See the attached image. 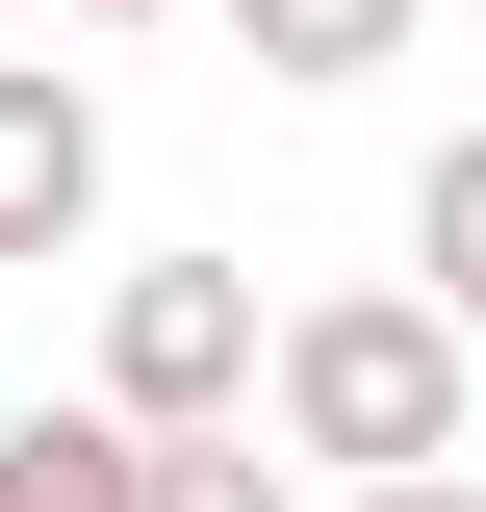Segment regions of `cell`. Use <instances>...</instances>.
I'll use <instances>...</instances> for the list:
<instances>
[{
    "mask_svg": "<svg viewBox=\"0 0 486 512\" xmlns=\"http://www.w3.org/2000/svg\"><path fill=\"white\" fill-rule=\"evenodd\" d=\"M103 410H128V436H231V410H256V282H231V256H128Z\"/></svg>",
    "mask_w": 486,
    "mask_h": 512,
    "instance_id": "obj_2",
    "label": "cell"
},
{
    "mask_svg": "<svg viewBox=\"0 0 486 512\" xmlns=\"http://www.w3.org/2000/svg\"><path fill=\"white\" fill-rule=\"evenodd\" d=\"M77 26H180V0H77Z\"/></svg>",
    "mask_w": 486,
    "mask_h": 512,
    "instance_id": "obj_9",
    "label": "cell"
},
{
    "mask_svg": "<svg viewBox=\"0 0 486 512\" xmlns=\"http://www.w3.org/2000/svg\"><path fill=\"white\" fill-rule=\"evenodd\" d=\"M410 256H435V308H461V359H486V128H435V180H410Z\"/></svg>",
    "mask_w": 486,
    "mask_h": 512,
    "instance_id": "obj_6",
    "label": "cell"
},
{
    "mask_svg": "<svg viewBox=\"0 0 486 512\" xmlns=\"http://www.w3.org/2000/svg\"><path fill=\"white\" fill-rule=\"evenodd\" d=\"M128 512H282V461H256V410H231V436H128Z\"/></svg>",
    "mask_w": 486,
    "mask_h": 512,
    "instance_id": "obj_7",
    "label": "cell"
},
{
    "mask_svg": "<svg viewBox=\"0 0 486 512\" xmlns=\"http://www.w3.org/2000/svg\"><path fill=\"white\" fill-rule=\"evenodd\" d=\"M359 512H486V487H461V461H410V487H359Z\"/></svg>",
    "mask_w": 486,
    "mask_h": 512,
    "instance_id": "obj_8",
    "label": "cell"
},
{
    "mask_svg": "<svg viewBox=\"0 0 486 512\" xmlns=\"http://www.w3.org/2000/svg\"><path fill=\"white\" fill-rule=\"evenodd\" d=\"M256 384H282V461H359V487L461 461V308H435V282H359V308H307Z\"/></svg>",
    "mask_w": 486,
    "mask_h": 512,
    "instance_id": "obj_1",
    "label": "cell"
},
{
    "mask_svg": "<svg viewBox=\"0 0 486 512\" xmlns=\"http://www.w3.org/2000/svg\"><path fill=\"white\" fill-rule=\"evenodd\" d=\"M0 26H26V0H0Z\"/></svg>",
    "mask_w": 486,
    "mask_h": 512,
    "instance_id": "obj_10",
    "label": "cell"
},
{
    "mask_svg": "<svg viewBox=\"0 0 486 512\" xmlns=\"http://www.w3.org/2000/svg\"><path fill=\"white\" fill-rule=\"evenodd\" d=\"M103 231V103L52 52H0V256H77Z\"/></svg>",
    "mask_w": 486,
    "mask_h": 512,
    "instance_id": "obj_3",
    "label": "cell"
},
{
    "mask_svg": "<svg viewBox=\"0 0 486 512\" xmlns=\"http://www.w3.org/2000/svg\"><path fill=\"white\" fill-rule=\"evenodd\" d=\"M205 26H231L256 77H307V103H333V77H384V52H410V0H205Z\"/></svg>",
    "mask_w": 486,
    "mask_h": 512,
    "instance_id": "obj_4",
    "label": "cell"
},
{
    "mask_svg": "<svg viewBox=\"0 0 486 512\" xmlns=\"http://www.w3.org/2000/svg\"><path fill=\"white\" fill-rule=\"evenodd\" d=\"M0 512H128V410H26L0 436Z\"/></svg>",
    "mask_w": 486,
    "mask_h": 512,
    "instance_id": "obj_5",
    "label": "cell"
}]
</instances>
